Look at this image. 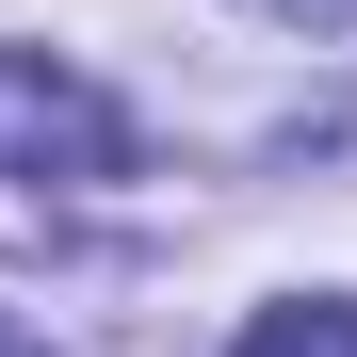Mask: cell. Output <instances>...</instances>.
Returning a JSON list of instances; mask_svg holds the SVG:
<instances>
[{"label":"cell","mask_w":357,"mask_h":357,"mask_svg":"<svg viewBox=\"0 0 357 357\" xmlns=\"http://www.w3.org/2000/svg\"><path fill=\"white\" fill-rule=\"evenodd\" d=\"M130 130H114V98L66 82L49 49H0V178H114Z\"/></svg>","instance_id":"cell-1"},{"label":"cell","mask_w":357,"mask_h":357,"mask_svg":"<svg viewBox=\"0 0 357 357\" xmlns=\"http://www.w3.org/2000/svg\"><path fill=\"white\" fill-rule=\"evenodd\" d=\"M244 357H357V309H341V292H292V309L244 325Z\"/></svg>","instance_id":"cell-2"},{"label":"cell","mask_w":357,"mask_h":357,"mask_svg":"<svg viewBox=\"0 0 357 357\" xmlns=\"http://www.w3.org/2000/svg\"><path fill=\"white\" fill-rule=\"evenodd\" d=\"M292 17H357V0H292Z\"/></svg>","instance_id":"cell-3"}]
</instances>
